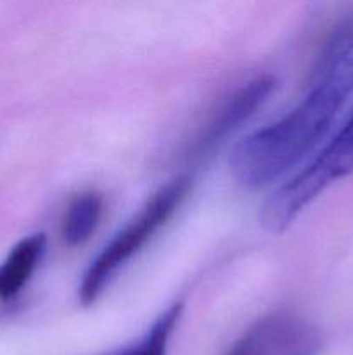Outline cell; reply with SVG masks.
I'll list each match as a JSON object with an SVG mask.
<instances>
[{"label": "cell", "mask_w": 353, "mask_h": 355, "mask_svg": "<svg viewBox=\"0 0 353 355\" xmlns=\"http://www.w3.org/2000/svg\"><path fill=\"white\" fill-rule=\"evenodd\" d=\"M352 111L353 21H350L329 42L303 101L235 146L230 156L232 173L248 187L269 186L331 139Z\"/></svg>", "instance_id": "cell-1"}, {"label": "cell", "mask_w": 353, "mask_h": 355, "mask_svg": "<svg viewBox=\"0 0 353 355\" xmlns=\"http://www.w3.org/2000/svg\"><path fill=\"white\" fill-rule=\"evenodd\" d=\"M353 173V111L301 172L279 187L262 208V225L282 232L334 180Z\"/></svg>", "instance_id": "cell-2"}, {"label": "cell", "mask_w": 353, "mask_h": 355, "mask_svg": "<svg viewBox=\"0 0 353 355\" xmlns=\"http://www.w3.org/2000/svg\"><path fill=\"white\" fill-rule=\"evenodd\" d=\"M273 89L275 80L272 76H258L235 90L199 132L189 153L190 158L203 159L220 148V144H224L266 103Z\"/></svg>", "instance_id": "cell-5"}, {"label": "cell", "mask_w": 353, "mask_h": 355, "mask_svg": "<svg viewBox=\"0 0 353 355\" xmlns=\"http://www.w3.org/2000/svg\"><path fill=\"white\" fill-rule=\"evenodd\" d=\"M320 333L300 315L277 312L260 319L225 355H318Z\"/></svg>", "instance_id": "cell-4"}, {"label": "cell", "mask_w": 353, "mask_h": 355, "mask_svg": "<svg viewBox=\"0 0 353 355\" xmlns=\"http://www.w3.org/2000/svg\"><path fill=\"white\" fill-rule=\"evenodd\" d=\"M182 314V304H173L166 309L147 333L134 345L113 355H166L172 333Z\"/></svg>", "instance_id": "cell-8"}, {"label": "cell", "mask_w": 353, "mask_h": 355, "mask_svg": "<svg viewBox=\"0 0 353 355\" xmlns=\"http://www.w3.org/2000/svg\"><path fill=\"white\" fill-rule=\"evenodd\" d=\"M102 215V198L97 193H83L68 207L62 220V238L66 245L78 246L96 231Z\"/></svg>", "instance_id": "cell-7"}, {"label": "cell", "mask_w": 353, "mask_h": 355, "mask_svg": "<svg viewBox=\"0 0 353 355\" xmlns=\"http://www.w3.org/2000/svg\"><path fill=\"white\" fill-rule=\"evenodd\" d=\"M189 191V179L176 177L163 186L142 210L107 243L102 252L87 269L80 284L78 297L83 305H90L99 298L114 274L135 255L138 250L166 224L173 211L180 207Z\"/></svg>", "instance_id": "cell-3"}, {"label": "cell", "mask_w": 353, "mask_h": 355, "mask_svg": "<svg viewBox=\"0 0 353 355\" xmlns=\"http://www.w3.org/2000/svg\"><path fill=\"white\" fill-rule=\"evenodd\" d=\"M47 248V238L42 232L30 234L12 246L9 255L0 263V298L16 297L33 276Z\"/></svg>", "instance_id": "cell-6"}]
</instances>
